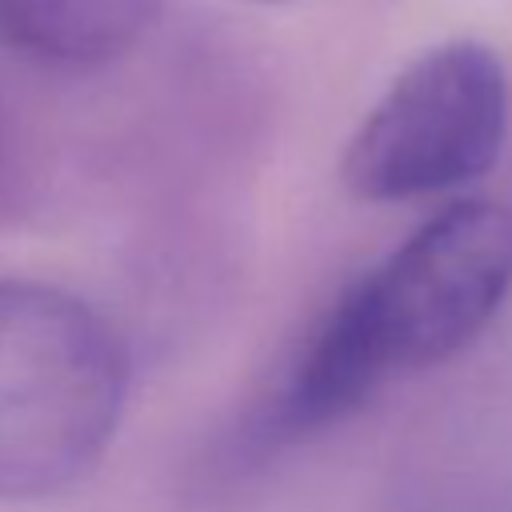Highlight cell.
Segmentation results:
<instances>
[{"mask_svg":"<svg viewBox=\"0 0 512 512\" xmlns=\"http://www.w3.org/2000/svg\"><path fill=\"white\" fill-rule=\"evenodd\" d=\"M508 108V76L488 44L428 48L368 108L340 176L368 204L452 192L496 164Z\"/></svg>","mask_w":512,"mask_h":512,"instance_id":"cell-3","label":"cell"},{"mask_svg":"<svg viewBox=\"0 0 512 512\" xmlns=\"http://www.w3.org/2000/svg\"><path fill=\"white\" fill-rule=\"evenodd\" d=\"M160 0H0V44L44 68H100L132 52Z\"/></svg>","mask_w":512,"mask_h":512,"instance_id":"cell-4","label":"cell"},{"mask_svg":"<svg viewBox=\"0 0 512 512\" xmlns=\"http://www.w3.org/2000/svg\"><path fill=\"white\" fill-rule=\"evenodd\" d=\"M260 4H280V0H260Z\"/></svg>","mask_w":512,"mask_h":512,"instance_id":"cell-5","label":"cell"},{"mask_svg":"<svg viewBox=\"0 0 512 512\" xmlns=\"http://www.w3.org/2000/svg\"><path fill=\"white\" fill-rule=\"evenodd\" d=\"M124 396V340L88 300L0 280V500H40L88 476Z\"/></svg>","mask_w":512,"mask_h":512,"instance_id":"cell-2","label":"cell"},{"mask_svg":"<svg viewBox=\"0 0 512 512\" xmlns=\"http://www.w3.org/2000/svg\"><path fill=\"white\" fill-rule=\"evenodd\" d=\"M512 292V208L460 200L368 268L320 320L268 412L304 440L364 408L396 376L468 348Z\"/></svg>","mask_w":512,"mask_h":512,"instance_id":"cell-1","label":"cell"}]
</instances>
